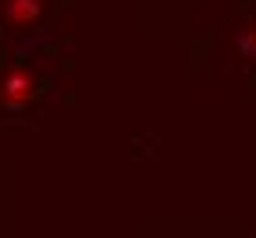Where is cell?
<instances>
[{
    "mask_svg": "<svg viewBox=\"0 0 256 238\" xmlns=\"http://www.w3.org/2000/svg\"><path fill=\"white\" fill-rule=\"evenodd\" d=\"M33 88H37L33 74H26V70H11V74L4 77V85H0V95H4L8 106H22L33 95Z\"/></svg>",
    "mask_w": 256,
    "mask_h": 238,
    "instance_id": "obj_1",
    "label": "cell"
},
{
    "mask_svg": "<svg viewBox=\"0 0 256 238\" xmlns=\"http://www.w3.org/2000/svg\"><path fill=\"white\" fill-rule=\"evenodd\" d=\"M40 11H44V0H4V19L18 30L33 26L40 19Z\"/></svg>",
    "mask_w": 256,
    "mask_h": 238,
    "instance_id": "obj_2",
    "label": "cell"
}]
</instances>
